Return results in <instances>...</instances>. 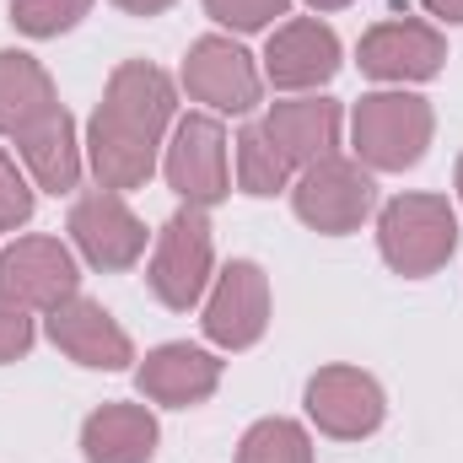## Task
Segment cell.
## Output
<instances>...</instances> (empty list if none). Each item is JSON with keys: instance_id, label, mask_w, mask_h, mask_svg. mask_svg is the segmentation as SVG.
Returning <instances> with one entry per match:
<instances>
[{"instance_id": "obj_1", "label": "cell", "mask_w": 463, "mask_h": 463, "mask_svg": "<svg viewBox=\"0 0 463 463\" xmlns=\"http://www.w3.org/2000/svg\"><path fill=\"white\" fill-rule=\"evenodd\" d=\"M173 109H178V92L167 71L146 60H124L109 76L103 109L87 124V162L103 189L124 194L156 173V146H162V129L173 124Z\"/></svg>"}, {"instance_id": "obj_2", "label": "cell", "mask_w": 463, "mask_h": 463, "mask_svg": "<svg viewBox=\"0 0 463 463\" xmlns=\"http://www.w3.org/2000/svg\"><path fill=\"white\" fill-rule=\"evenodd\" d=\"M377 248H383V264L404 280L437 275L458 248V216H453L448 194H399V200H388L377 211Z\"/></svg>"}, {"instance_id": "obj_3", "label": "cell", "mask_w": 463, "mask_h": 463, "mask_svg": "<svg viewBox=\"0 0 463 463\" xmlns=\"http://www.w3.org/2000/svg\"><path fill=\"white\" fill-rule=\"evenodd\" d=\"M431 103L415 92H366L350 114V140H355V162L377 167V173H404L426 156L431 146Z\"/></svg>"}, {"instance_id": "obj_4", "label": "cell", "mask_w": 463, "mask_h": 463, "mask_svg": "<svg viewBox=\"0 0 463 463\" xmlns=\"http://www.w3.org/2000/svg\"><path fill=\"white\" fill-rule=\"evenodd\" d=\"M211 269H216V237L200 205H184L167 227L156 232V253H151V291L162 307L173 313H189L205 286H211Z\"/></svg>"}, {"instance_id": "obj_5", "label": "cell", "mask_w": 463, "mask_h": 463, "mask_svg": "<svg viewBox=\"0 0 463 463\" xmlns=\"http://www.w3.org/2000/svg\"><path fill=\"white\" fill-rule=\"evenodd\" d=\"M291 205H297V216L313 232L345 237V232H355L372 216L377 184H372V173H366L355 156H340V151H335V156L302 167V178H297V189H291Z\"/></svg>"}, {"instance_id": "obj_6", "label": "cell", "mask_w": 463, "mask_h": 463, "mask_svg": "<svg viewBox=\"0 0 463 463\" xmlns=\"http://www.w3.org/2000/svg\"><path fill=\"white\" fill-rule=\"evenodd\" d=\"M76 286H81V269L60 237H16L0 253V302L49 313L65 297H76Z\"/></svg>"}, {"instance_id": "obj_7", "label": "cell", "mask_w": 463, "mask_h": 463, "mask_svg": "<svg viewBox=\"0 0 463 463\" xmlns=\"http://www.w3.org/2000/svg\"><path fill=\"white\" fill-rule=\"evenodd\" d=\"M167 184L184 205H222L232 194V178H227V129L216 124L211 114H189L178 118L173 129V146H167Z\"/></svg>"}, {"instance_id": "obj_8", "label": "cell", "mask_w": 463, "mask_h": 463, "mask_svg": "<svg viewBox=\"0 0 463 463\" xmlns=\"http://www.w3.org/2000/svg\"><path fill=\"white\" fill-rule=\"evenodd\" d=\"M383 415H388V399H383L372 372H361V366H318L307 377V420L324 437L361 442V437H372L383 426Z\"/></svg>"}, {"instance_id": "obj_9", "label": "cell", "mask_w": 463, "mask_h": 463, "mask_svg": "<svg viewBox=\"0 0 463 463\" xmlns=\"http://www.w3.org/2000/svg\"><path fill=\"white\" fill-rule=\"evenodd\" d=\"M205 340L222 350H248L269 329V275L253 259H232L216 275V291L205 302Z\"/></svg>"}, {"instance_id": "obj_10", "label": "cell", "mask_w": 463, "mask_h": 463, "mask_svg": "<svg viewBox=\"0 0 463 463\" xmlns=\"http://www.w3.org/2000/svg\"><path fill=\"white\" fill-rule=\"evenodd\" d=\"M448 60V38L431 27V22H415V16H393V22H377L361 49H355V65L372 76V81H431Z\"/></svg>"}, {"instance_id": "obj_11", "label": "cell", "mask_w": 463, "mask_h": 463, "mask_svg": "<svg viewBox=\"0 0 463 463\" xmlns=\"http://www.w3.org/2000/svg\"><path fill=\"white\" fill-rule=\"evenodd\" d=\"M184 87L194 103H211L216 114H248L259 109V92H264V76L259 65L232 43V38H194L189 54H184Z\"/></svg>"}, {"instance_id": "obj_12", "label": "cell", "mask_w": 463, "mask_h": 463, "mask_svg": "<svg viewBox=\"0 0 463 463\" xmlns=\"http://www.w3.org/2000/svg\"><path fill=\"white\" fill-rule=\"evenodd\" d=\"M340 71V38L329 22L318 16H291L269 33L264 43V76L280 87V92H307V87H324L335 81Z\"/></svg>"}, {"instance_id": "obj_13", "label": "cell", "mask_w": 463, "mask_h": 463, "mask_svg": "<svg viewBox=\"0 0 463 463\" xmlns=\"http://www.w3.org/2000/svg\"><path fill=\"white\" fill-rule=\"evenodd\" d=\"M71 237L92 269H129L146 253V227L114 189H92L71 205Z\"/></svg>"}, {"instance_id": "obj_14", "label": "cell", "mask_w": 463, "mask_h": 463, "mask_svg": "<svg viewBox=\"0 0 463 463\" xmlns=\"http://www.w3.org/2000/svg\"><path fill=\"white\" fill-rule=\"evenodd\" d=\"M49 340L65 350L76 366H92V372H124L135 361L129 335L114 324V313L92 297H65L60 307H49Z\"/></svg>"}, {"instance_id": "obj_15", "label": "cell", "mask_w": 463, "mask_h": 463, "mask_svg": "<svg viewBox=\"0 0 463 463\" xmlns=\"http://www.w3.org/2000/svg\"><path fill=\"white\" fill-rule=\"evenodd\" d=\"M140 399L167 404V410H194L222 388V361L200 345H156L135 372Z\"/></svg>"}, {"instance_id": "obj_16", "label": "cell", "mask_w": 463, "mask_h": 463, "mask_svg": "<svg viewBox=\"0 0 463 463\" xmlns=\"http://www.w3.org/2000/svg\"><path fill=\"white\" fill-rule=\"evenodd\" d=\"M264 135L280 146V156L291 167H313V162L335 156V146H340V103H329V98L275 103L264 114Z\"/></svg>"}, {"instance_id": "obj_17", "label": "cell", "mask_w": 463, "mask_h": 463, "mask_svg": "<svg viewBox=\"0 0 463 463\" xmlns=\"http://www.w3.org/2000/svg\"><path fill=\"white\" fill-rule=\"evenodd\" d=\"M156 415L146 404H103L81 426L87 463H151L156 458Z\"/></svg>"}, {"instance_id": "obj_18", "label": "cell", "mask_w": 463, "mask_h": 463, "mask_svg": "<svg viewBox=\"0 0 463 463\" xmlns=\"http://www.w3.org/2000/svg\"><path fill=\"white\" fill-rule=\"evenodd\" d=\"M27 173L38 178V189L49 194H71L81 184V146H76V124L65 109H54L49 118H38L27 135H16Z\"/></svg>"}, {"instance_id": "obj_19", "label": "cell", "mask_w": 463, "mask_h": 463, "mask_svg": "<svg viewBox=\"0 0 463 463\" xmlns=\"http://www.w3.org/2000/svg\"><path fill=\"white\" fill-rule=\"evenodd\" d=\"M54 109H60V98H54L49 71L22 49H0V135H27Z\"/></svg>"}, {"instance_id": "obj_20", "label": "cell", "mask_w": 463, "mask_h": 463, "mask_svg": "<svg viewBox=\"0 0 463 463\" xmlns=\"http://www.w3.org/2000/svg\"><path fill=\"white\" fill-rule=\"evenodd\" d=\"M286 178H291V162L280 156V146L264 135V124H248L237 135V189L253 200H269L286 189Z\"/></svg>"}, {"instance_id": "obj_21", "label": "cell", "mask_w": 463, "mask_h": 463, "mask_svg": "<svg viewBox=\"0 0 463 463\" xmlns=\"http://www.w3.org/2000/svg\"><path fill=\"white\" fill-rule=\"evenodd\" d=\"M237 463H313V442L297 420L269 415V420L248 426V437L237 442Z\"/></svg>"}, {"instance_id": "obj_22", "label": "cell", "mask_w": 463, "mask_h": 463, "mask_svg": "<svg viewBox=\"0 0 463 463\" xmlns=\"http://www.w3.org/2000/svg\"><path fill=\"white\" fill-rule=\"evenodd\" d=\"M92 11V0H11V22L27 38H60L71 33L81 16Z\"/></svg>"}, {"instance_id": "obj_23", "label": "cell", "mask_w": 463, "mask_h": 463, "mask_svg": "<svg viewBox=\"0 0 463 463\" xmlns=\"http://www.w3.org/2000/svg\"><path fill=\"white\" fill-rule=\"evenodd\" d=\"M286 5L291 0H205V11L232 33H264L275 16H286Z\"/></svg>"}, {"instance_id": "obj_24", "label": "cell", "mask_w": 463, "mask_h": 463, "mask_svg": "<svg viewBox=\"0 0 463 463\" xmlns=\"http://www.w3.org/2000/svg\"><path fill=\"white\" fill-rule=\"evenodd\" d=\"M33 222V189L16 173V162L0 151V232H16Z\"/></svg>"}, {"instance_id": "obj_25", "label": "cell", "mask_w": 463, "mask_h": 463, "mask_svg": "<svg viewBox=\"0 0 463 463\" xmlns=\"http://www.w3.org/2000/svg\"><path fill=\"white\" fill-rule=\"evenodd\" d=\"M33 350V318L16 302H0V366Z\"/></svg>"}, {"instance_id": "obj_26", "label": "cell", "mask_w": 463, "mask_h": 463, "mask_svg": "<svg viewBox=\"0 0 463 463\" xmlns=\"http://www.w3.org/2000/svg\"><path fill=\"white\" fill-rule=\"evenodd\" d=\"M118 11H129V16H162L173 0H114Z\"/></svg>"}, {"instance_id": "obj_27", "label": "cell", "mask_w": 463, "mask_h": 463, "mask_svg": "<svg viewBox=\"0 0 463 463\" xmlns=\"http://www.w3.org/2000/svg\"><path fill=\"white\" fill-rule=\"evenodd\" d=\"M426 11L442 22H463V0H426Z\"/></svg>"}, {"instance_id": "obj_28", "label": "cell", "mask_w": 463, "mask_h": 463, "mask_svg": "<svg viewBox=\"0 0 463 463\" xmlns=\"http://www.w3.org/2000/svg\"><path fill=\"white\" fill-rule=\"evenodd\" d=\"M313 11H340V5H350V0H307Z\"/></svg>"}, {"instance_id": "obj_29", "label": "cell", "mask_w": 463, "mask_h": 463, "mask_svg": "<svg viewBox=\"0 0 463 463\" xmlns=\"http://www.w3.org/2000/svg\"><path fill=\"white\" fill-rule=\"evenodd\" d=\"M458 200H463V156H458Z\"/></svg>"}]
</instances>
